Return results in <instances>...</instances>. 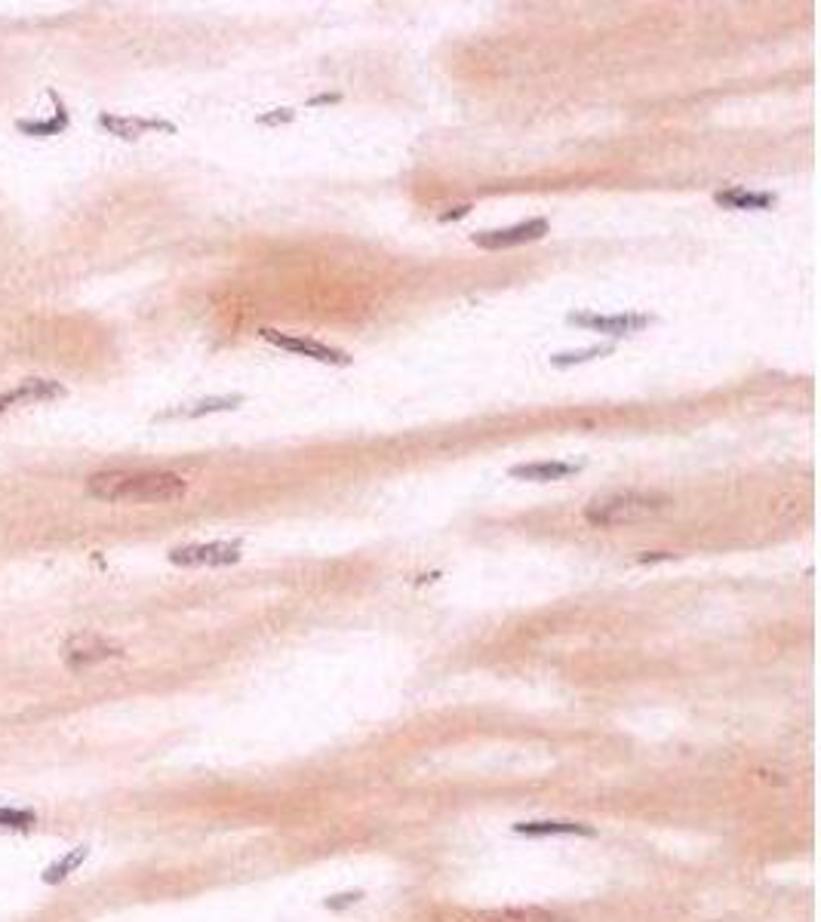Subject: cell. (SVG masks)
<instances>
[{"mask_svg": "<svg viewBox=\"0 0 821 922\" xmlns=\"http://www.w3.org/2000/svg\"><path fill=\"white\" fill-rule=\"evenodd\" d=\"M545 234H548L545 219H529V222H520V225H511V228H502V231L474 234V246H480V249H511V246H520V243L542 240Z\"/></svg>", "mask_w": 821, "mask_h": 922, "instance_id": "cell-6", "label": "cell"}, {"mask_svg": "<svg viewBox=\"0 0 821 922\" xmlns=\"http://www.w3.org/2000/svg\"><path fill=\"white\" fill-rule=\"evenodd\" d=\"M99 127L108 130L111 136L117 139H139L151 130H163V133H173V123H163V120H145V117H114V114H102L99 117Z\"/></svg>", "mask_w": 821, "mask_h": 922, "instance_id": "cell-8", "label": "cell"}, {"mask_svg": "<svg viewBox=\"0 0 821 922\" xmlns=\"http://www.w3.org/2000/svg\"><path fill=\"white\" fill-rule=\"evenodd\" d=\"M286 120H293V111L283 108V114H268V117H262L259 123H286Z\"/></svg>", "mask_w": 821, "mask_h": 922, "instance_id": "cell-19", "label": "cell"}, {"mask_svg": "<svg viewBox=\"0 0 821 922\" xmlns=\"http://www.w3.org/2000/svg\"><path fill=\"white\" fill-rule=\"evenodd\" d=\"M668 505L665 495H649V492H612L600 495L585 508V520L591 526L609 529V526H625L637 523L646 517H655Z\"/></svg>", "mask_w": 821, "mask_h": 922, "instance_id": "cell-2", "label": "cell"}, {"mask_svg": "<svg viewBox=\"0 0 821 922\" xmlns=\"http://www.w3.org/2000/svg\"><path fill=\"white\" fill-rule=\"evenodd\" d=\"M68 127V117H65V111L56 117V120H37V123H19V130L25 133V136H56V133H62Z\"/></svg>", "mask_w": 821, "mask_h": 922, "instance_id": "cell-15", "label": "cell"}, {"mask_svg": "<svg viewBox=\"0 0 821 922\" xmlns=\"http://www.w3.org/2000/svg\"><path fill=\"white\" fill-rule=\"evenodd\" d=\"M62 394H65V388H62L59 382H47V379H28V382H22L16 391H10V394L0 397V409H7V403H19V400H25V403H37V400H53V397H62Z\"/></svg>", "mask_w": 821, "mask_h": 922, "instance_id": "cell-11", "label": "cell"}, {"mask_svg": "<svg viewBox=\"0 0 821 922\" xmlns=\"http://www.w3.org/2000/svg\"><path fill=\"white\" fill-rule=\"evenodd\" d=\"M87 492L111 505H167L188 492V483L170 471H102L87 480Z\"/></svg>", "mask_w": 821, "mask_h": 922, "instance_id": "cell-1", "label": "cell"}, {"mask_svg": "<svg viewBox=\"0 0 821 922\" xmlns=\"http://www.w3.org/2000/svg\"><path fill=\"white\" fill-rule=\"evenodd\" d=\"M330 102H339V96H317V99H311V105H330Z\"/></svg>", "mask_w": 821, "mask_h": 922, "instance_id": "cell-21", "label": "cell"}, {"mask_svg": "<svg viewBox=\"0 0 821 922\" xmlns=\"http://www.w3.org/2000/svg\"><path fill=\"white\" fill-rule=\"evenodd\" d=\"M34 824H37V815L31 809L0 806V827H4V830H31Z\"/></svg>", "mask_w": 821, "mask_h": 922, "instance_id": "cell-14", "label": "cell"}, {"mask_svg": "<svg viewBox=\"0 0 821 922\" xmlns=\"http://www.w3.org/2000/svg\"><path fill=\"white\" fill-rule=\"evenodd\" d=\"M569 323H576L582 329H594V332H606V335H628V332L649 326L652 317L634 314V311H625V314H569Z\"/></svg>", "mask_w": 821, "mask_h": 922, "instance_id": "cell-7", "label": "cell"}, {"mask_svg": "<svg viewBox=\"0 0 821 922\" xmlns=\"http://www.w3.org/2000/svg\"><path fill=\"white\" fill-rule=\"evenodd\" d=\"M240 560V544L210 541V544H185L170 551V563L176 566H228Z\"/></svg>", "mask_w": 821, "mask_h": 922, "instance_id": "cell-4", "label": "cell"}, {"mask_svg": "<svg viewBox=\"0 0 821 922\" xmlns=\"http://www.w3.org/2000/svg\"><path fill=\"white\" fill-rule=\"evenodd\" d=\"M262 339L290 351V354H299V357H311L317 363H333V366H348V354L345 351H336L323 342H314V339H302V335H286V332H277V329H262Z\"/></svg>", "mask_w": 821, "mask_h": 922, "instance_id": "cell-3", "label": "cell"}, {"mask_svg": "<svg viewBox=\"0 0 821 922\" xmlns=\"http://www.w3.org/2000/svg\"><path fill=\"white\" fill-rule=\"evenodd\" d=\"M90 858V846H77V849H68L62 858H56L47 870H44V883L47 886H59V883H65V879L71 876V873H77L80 870V864H84Z\"/></svg>", "mask_w": 821, "mask_h": 922, "instance_id": "cell-12", "label": "cell"}, {"mask_svg": "<svg viewBox=\"0 0 821 922\" xmlns=\"http://www.w3.org/2000/svg\"><path fill=\"white\" fill-rule=\"evenodd\" d=\"M514 833L520 836H594V827L582 821H566V818H545V821H520L514 824Z\"/></svg>", "mask_w": 821, "mask_h": 922, "instance_id": "cell-9", "label": "cell"}, {"mask_svg": "<svg viewBox=\"0 0 821 922\" xmlns=\"http://www.w3.org/2000/svg\"><path fill=\"white\" fill-rule=\"evenodd\" d=\"M717 203L729 206V209H769L775 203V197L772 194H754V191H745V188H732V191H720Z\"/></svg>", "mask_w": 821, "mask_h": 922, "instance_id": "cell-13", "label": "cell"}, {"mask_svg": "<svg viewBox=\"0 0 821 922\" xmlns=\"http://www.w3.org/2000/svg\"><path fill=\"white\" fill-rule=\"evenodd\" d=\"M468 209H471V206H459V209H453V213H446V216H443V222H453V219L468 216Z\"/></svg>", "mask_w": 821, "mask_h": 922, "instance_id": "cell-20", "label": "cell"}, {"mask_svg": "<svg viewBox=\"0 0 821 922\" xmlns=\"http://www.w3.org/2000/svg\"><path fill=\"white\" fill-rule=\"evenodd\" d=\"M579 474V465H569V461H532V465H517L511 468V477L517 480H532V483H548V480H563Z\"/></svg>", "mask_w": 821, "mask_h": 922, "instance_id": "cell-10", "label": "cell"}, {"mask_svg": "<svg viewBox=\"0 0 821 922\" xmlns=\"http://www.w3.org/2000/svg\"><path fill=\"white\" fill-rule=\"evenodd\" d=\"M609 351H612V345L585 348V351H569V354H554L551 363H554V366H576V363H588V360H594V357H603V354H609Z\"/></svg>", "mask_w": 821, "mask_h": 922, "instance_id": "cell-16", "label": "cell"}, {"mask_svg": "<svg viewBox=\"0 0 821 922\" xmlns=\"http://www.w3.org/2000/svg\"><path fill=\"white\" fill-rule=\"evenodd\" d=\"M240 403V397H213V400H203V403H194V409H185L182 415L194 418V415H207V412H222V409H234Z\"/></svg>", "mask_w": 821, "mask_h": 922, "instance_id": "cell-17", "label": "cell"}, {"mask_svg": "<svg viewBox=\"0 0 821 922\" xmlns=\"http://www.w3.org/2000/svg\"><path fill=\"white\" fill-rule=\"evenodd\" d=\"M120 655H123V649H117L108 640L93 637V634L74 637L62 646V658L71 670H84V667H93V664H102V661H111V658H120Z\"/></svg>", "mask_w": 821, "mask_h": 922, "instance_id": "cell-5", "label": "cell"}, {"mask_svg": "<svg viewBox=\"0 0 821 922\" xmlns=\"http://www.w3.org/2000/svg\"><path fill=\"white\" fill-rule=\"evenodd\" d=\"M363 898V892H348V895H336V898H326L323 901V907H330V910H342V907H351V904H357Z\"/></svg>", "mask_w": 821, "mask_h": 922, "instance_id": "cell-18", "label": "cell"}]
</instances>
